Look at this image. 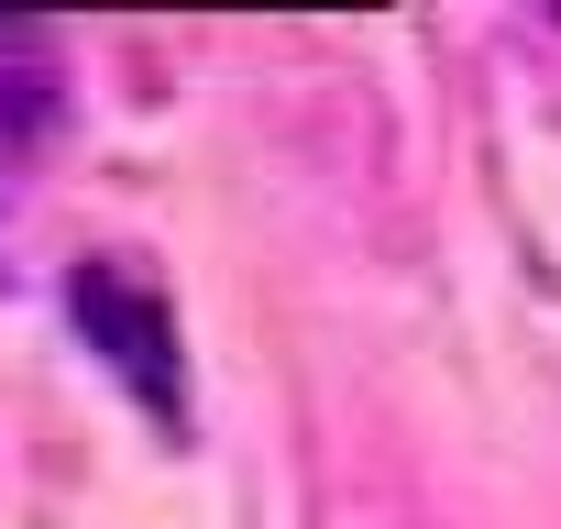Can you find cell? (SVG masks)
Segmentation results:
<instances>
[{"instance_id": "1", "label": "cell", "mask_w": 561, "mask_h": 529, "mask_svg": "<svg viewBox=\"0 0 561 529\" xmlns=\"http://www.w3.org/2000/svg\"><path fill=\"white\" fill-rule=\"evenodd\" d=\"M78 320H89V342L122 364V386H133L154 419H176V364H165V353H176V320L122 277V264H89V277H78Z\"/></svg>"}]
</instances>
